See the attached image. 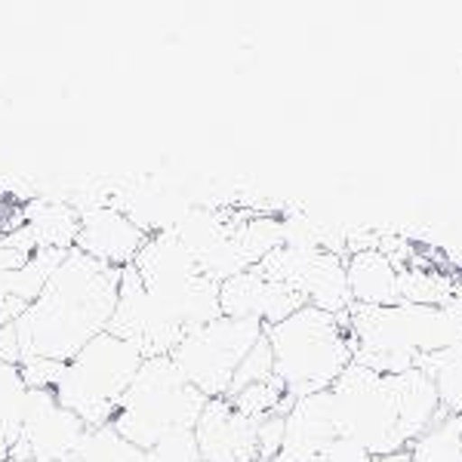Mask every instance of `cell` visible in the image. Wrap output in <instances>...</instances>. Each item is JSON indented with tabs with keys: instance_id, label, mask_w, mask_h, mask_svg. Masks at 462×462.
Here are the masks:
<instances>
[{
	"instance_id": "6da1fadb",
	"label": "cell",
	"mask_w": 462,
	"mask_h": 462,
	"mask_svg": "<svg viewBox=\"0 0 462 462\" xmlns=\"http://www.w3.org/2000/svg\"><path fill=\"white\" fill-rule=\"evenodd\" d=\"M219 315V284L200 272L195 256L167 228L148 237L139 256L124 268L108 333L130 342L148 361L170 355Z\"/></svg>"
},
{
	"instance_id": "7a4b0ae2",
	"label": "cell",
	"mask_w": 462,
	"mask_h": 462,
	"mask_svg": "<svg viewBox=\"0 0 462 462\" xmlns=\"http://www.w3.org/2000/svg\"><path fill=\"white\" fill-rule=\"evenodd\" d=\"M124 268L106 265L71 247L53 268L37 300L13 320L22 361L65 364L108 333L121 296Z\"/></svg>"
},
{
	"instance_id": "3957f363",
	"label": "cell",
	"mask_w": 462,
	"mask_h": 462,
	"mask_svg": "<svg viewBox=\"0 0 462 462\" xmlns=\"http://www.w3.org/2000/svg\"><path fill=\"white\" fill-rule=\"evenodd\" d=\"M355 339V361L394 376L420 367L422 357L462 346V305H413L392 309L355 305L346 311Z\"/></svg>"
},
{
	"instance_id": "277c9868",
	"label": "cell",
	"mask_w": 462,
	"mask_h": 462,
	"mask_svg": "<svg viewBox=\"0 0 462 462\" xmlns=\"http://www.w3.org/2000/svg\"><path fill=\"white\" fill-rule=\"evenodd\" d=\"M274 355V376L293 401L327 392L355 361V339L346 315L305 305L296 315L265 327Z\"/></svg>"
},
{
	"instance_id": "5b68a950",
	"label": "cell",
	"mask_w": 462,
	"mask_h": 462,
	"mask_svg": "<svg viewBox=\"0 0 462 462\" xmlns=\"http://www.w3.org/2000/svg\"><path fill=\"white\" fill-rule=\"evenodd\" d=\"M204 407L207 398L179 374L170 355L148 357L139 376L133 379L130 392L124 394V404L111 426L124 441L148 453L163 438L195 429Z\"/></svg>"
},
{
	"instance_id": "8992f818",
	"label": "cell",
	"mask_w": 462,
	"mask_h": 462,
	"mask_svg": "<svg viewBox=\"0 0 462 462\" xmlns=\"http://www.w3.org/2000/svg\"><path fill=\"white\" fill-rule=\"evenodd\" d=\"M320 401L337 429V438L361 444L370 457L407 450L398 374L385 376L352 361L330 389L320 392Z\"/></svg>"
},
{
	"instance_id": "52a82bcc",
	"label": "cell",
	"mask_w": 462,
	"mask_h": 462,
	"mask_svg": "<svg viewBox=\"0 0 462 462\" xmlns=\"http://www.w3.org/2000/svg\"><path fill=\"white\" fill-rule=\"evenodd\" d=\"M143 364L145 357L130 342L102 333L65 364L53 392L59 404L71 410L87 429L111 426Z\"/></svg>"
},
{
	"instance_id": "ba28073f",
	"label": "cell",
	"mask_w": 462,
	"mask_h": 462,
	"mask_svg": "<svg viewBox=\"0 0 462 462\" xmlns=\"http://www.w3.org/2000/svg\"><path fill=\"white\" fill-rule=\"evenodd\" d=\"M263 333L265 327L259 320L219 315L179 342L170 352V361L207 401L226 398L237 367L250 355V348L263 339Z\"/></svg>"
},
{
	"instance_id": "9c48e42d",
	"label": "cell",
	"mask_w": 462,
	"mask_h": 462,
	"mask_svg": "<svg viewBox=\"0 0 462 462\" xmlns=\"http://www.w3.org/2000/svg\"><path fill=\"white\" fill-rule=\"evenodd\" d=\"M256 272L296 290L315 309L333 311V315H346L352 309L346 263L339 253L324 250L318 244H281L256 265Z\"/></svg>"
},
{
	"instance_id": "30bf717a",
	"label": "cell",
	"mask_w": 462,
	"mask_h": 462,
	"mask_svg": "<svg viewBox=\"0 0 462 462\" xmlns=\"http://www.w3.org/2000/svg\"><path fill=\"white\" fill-rule=\"evenodd\" d=\"M87 435V426L59 404L53 389H32L25 398V416L13 447V462H69L74 447Z\"/></svg>"
},
{
	"instance_id": "8fae6325",
	"label": "cell",
	"mask_w": 462,
	"mask_h": 462,
	"mask_svg": "<svg viewBox=\"0 0 462 462\" xmlns=\"http://www.w3.org/2000/svg\"><path fill=\"white\" fill-rule=\"evenodd\" d=\"M305 302L296 290H290L281 281H272L259 274L256 268L241 272L219 284V311L226 318L259 320L263 327H274L290 315L305 309Z\"/></svg>"
},
{
	"instance_id": "7c38bea8",
	"label": "cell",
	"mask_w": 462,
	"mask_h": 462,
	"mask_svg": "<svg viewBox=\"0 0 462 462\" xmlns=\"http://www.w3.org/2000/svg\"><path fill=\"white\" fill-rule=\"evenodd\" d=\"M195 441L200 462H256L259 422L237 413L228 398H213L195 426Z\"/></svg>"
},
{
	"instance_id": "4fadbf2b",
	"label": "cell",
	"mask_w": 462,
	"mask_h": 462,
	"mask_svg": "<svg viewBox=\"0 0 462 462\" xmlns=\"http://www.w3.org/2000/svg\"><path fill=\"white\" fill-rule=\"evenodd\" d=\"M148 237L152 235L145 228H139L133 219H126L124 213L99 207V210H87L80 216L74 247L106 265L126 268L148 244Z\"/></svg>"
},
{
	"instance_id": "5bb4252c",
	"label": "cell",
	"mask_w": 462,
	"mask_h": 462,
	"mask_svg": "<svg viewBox=\"0 0 462 462\" xmlns=\"http://www.w3.org/2000/svg\"><path fill=\"white\" fill-rule=\"evenodd\" d=\"M346 281L355 305L370 309H392L401 305L398 268L383 250H361L346 263Z\"/></svg>"
},
{
	"instance_id": "9a60e30c",
	"label": "cell",
	"mask_w": 462,
	"mask_h": 462,
	"mask_svg": "<svg viewBox=\"0 0 462 462\" xmlns=\"http://www.w3.org/2000/svg\"><path fill=\"white\" fill-rule=\"evenodd\" d=\"M25 398L28 389L22 383L19 367L0 361V462L10 459L13 447H16L22 416H25Z\"/></svg>"
},
{
	"instance_id": "2e32d148",
	"label": "cell",
	"mask_w": 462,
	"mask_h": 462,
	"mask_svg": "<svg viewBox=\"0 0 462 462\" xmlns=\"http://www.w3.org/2000/svg\"><path fill=\"white\" fill-rule=\"evenodd\" d=\"M69 462H148V453L124 441L115 426H102L87 429V435L74 447Z\"/></svg>"
},
{
	"instance_id": "e0dca14e",
	"label": "cell",
	"mask_w": 462,
	"mask_h": 462,
	"mask_svg": "<svg viewBox=\"0 0 462 462\" xmlns=\"http://www.w3.org/2000/svg\"><path fill=\"white\" fill-rule=\"evenodd\" d=\"M420 370H426L438 389L441 407L450 416H462V346L444 348L438 355H429L420 361Z\"/></svg>"
},
{
	"instance_id": "ac0fdd59",
	"label": "cell",
	"mask_w": 462,
	"mask_h": 462,
	"mask_svg": "<svg viewBox=\"0 0 462 462\" xmlns=\"http://www.w3.org/2000/svg\"><path fill=\"white\" fill-rule=\"evenodd\" d=\"M413 462H462V420L444 413L410 447Z\"/></svg>"
},
{
	"instance_id": "d6986e66",
	"label": "cell",
	"mask_w": 462,
	"mask_h": 462,
	"mask_svg": "<svg viewBox=\"0 0 462 462\" xmlns=\"http://www.w3.org/2000/svg\"><path fill=\"white\" fill-rule=\"evenodd\" d=\"M272 376H274V355H272V346H268V339L263 333V339L250 348V355L244 357L241 367H237L235 383H231L228 394H237V392L250 389V385H256V383H265V379H272Z\"/></svg>"
},
{
	"instance_id": "ffe728a7",
	"label": "cell",
	"mask_w": 462,
	"mask_h": 462,
	"mask_svg": "<svg viewBox=\"0 0 462 462\" xmlns=\"http://www.w3.org/2000/svg\"><path fill=\"white\" fill-rule=\"evenodd\" d=\"M148 462H200L195 429L176 431V435L163 438L158 447L148 450Z\"/></svg>"
},
{
	"instance_id": "44dd1931",
	"label": "cell",
	"mask_w": 462,
	"mask_h": 462,
	"mask_svg": "<svg viewBox=\"0 0 462 462\" xmlns=\"http://www.w3.org/2000/svg\"><path fill=\"white\" fill-rule=\"evenodd\" d=\"M309 462H374V457H370L361 444L348 441V438H337V441L327 444L324 450L315 453Z\"/></svg>"
},
{
	"instance_id": "7402d4cb",
	"label": "cell",
	"mask_w": 462,
	"mask_h": 462,
	"mask_svg": "<svg viewBox=\"0 0 462 462\" xmlns=\"http://www.w3.org/2000/svg\"><path fill=\"white\" fill-rule=\"evenodd\" d=\"M374 462H413L410 450H398V453H385V457H374Z\"/></svg>"
},
{
	"instance_id": "603a6c76",
	"label": "cell",
	"mask_w": 462,
	"mask_h": 462,
	"mask_svg": "<svg viewBox=\"0 0 462 462\" xmlns=\"http://www.w3.org/2000/svg\"><path fill=\"white\" fill-rule=\"evenodd\" d=\"M6 462H13V459H6Z\"/></svg>"
},
{
	"instance_id": "cb8c5ba5",
	"label": "cell",
	"mask_w": 462,
	"mask_h": 462,
	"mask_svg": "<svg viewBox=\"0 0 462 462\" xmlns=\"http://www.w3.org/2000/svg\"><path fill=\"white\" fill-rule=\"evenodd\" d=\"M459 420H462V416H459Z\"/></svg>"
}]
</instances>
